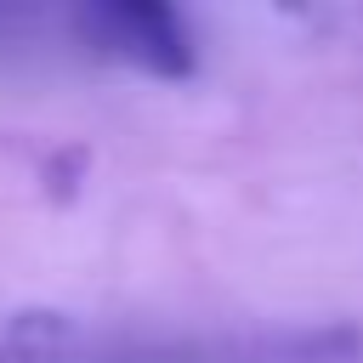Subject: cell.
<instances>
[{
	"mask_svg": "<svg viewBox=\"0 0 363 363\" xmlns=\"http://www.w3.org/2000/svg\"><path fill=\"white\" fill-rule=\"evenodd\" d=\"M85 28L102 51L130 57L153 74H187L193 68V45L176 23V11H164V6H96V11H85Z\"/></svg>",
	"mask_w": 363,
	"mask_h": 363,
	"instance_id": "6da1fadb",
	"label": "cell"
}]
</instances>
